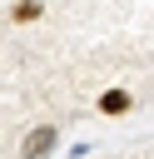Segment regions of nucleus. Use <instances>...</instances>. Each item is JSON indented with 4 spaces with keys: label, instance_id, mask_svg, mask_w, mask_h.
<instances>
[{
    "label": "nucleus",
    "instance_id": "nucleus-1",
    "mask_svg": "<svg viewBox=\"0 0 154 159\" xmlns=\"http://www.w3.org/2000/svg\"><path fill=\"white\" fill-rule=\"evenodd\" d=\"M50 149H55V129H50V124L30 129V134H25V144H20V154H25V159H45Z\"/></svg>",
    "mask_w": 154,
    "mask_h": 159
},
{
    "label": "nucleus",
    "instance_id": "nucleus-2",
    "mask_svg": "<svg viewBox=\"0 0 154 159\" xmlns=\"http://www.w3.org/2000/svg\"><path fill=\"white\" fill-rule=\"evenodd\" d=\"M134 99H129V89H104L99 94V114H124Z\"/></svg>",
    "mask_w": 154,
    "mask_h": 159
},
{
    "label": "nucleus",
    "instance_id": "nucleus-3",
    "mask_svg": "<svg viewBox=\"0 0 154 159\" xmlns=\"http://www.w3.org/2000/svg\"><path fill=\"white\" fill-rule=\"evenodd\" d=\"M40 10H45L40 0H20V5L10 10V20H15V25H25V20H40Z\"/></svg>",
    "mask_w": 154,
    "mask_h": 159
}]
</instances>
